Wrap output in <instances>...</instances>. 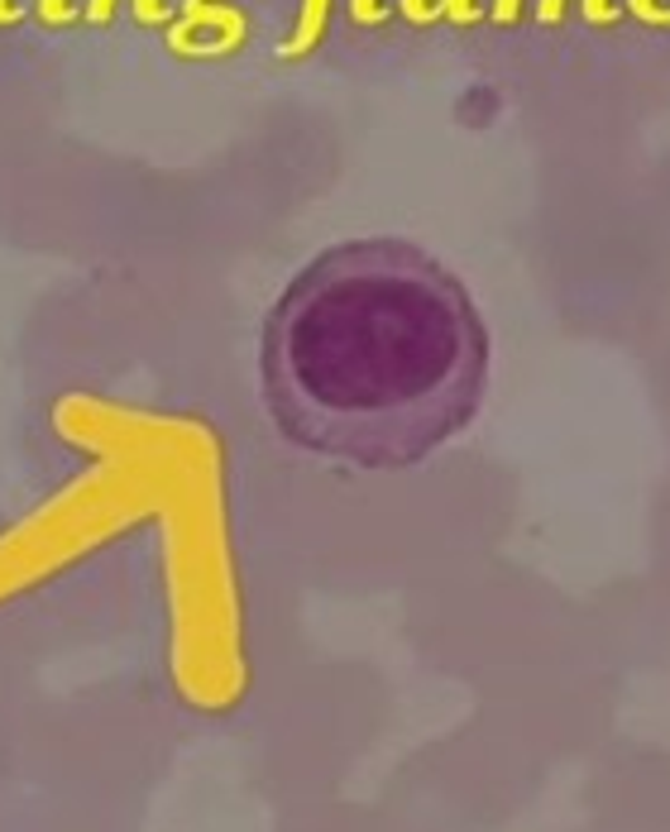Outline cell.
Returning a JSON list of instances; mask_svg holds the SVG:
<instances>
[{
	"mask_svg": "<svg viewBox=\"0 0 670 832\" xmlns=\"http://www.w3.org/2000/svg\"><path fill=\"white\" fill-rule=\"evenodd\" d=\"M259 388L297 450L345 469H407L474 422L489 326L426 249L345 239L297 268L268 307Z\"/></svg>",
	"mask_w": 670,
	"mask_h": 832,
	"instance_id": "1",
	"label": "cell"
}]
</instances>
